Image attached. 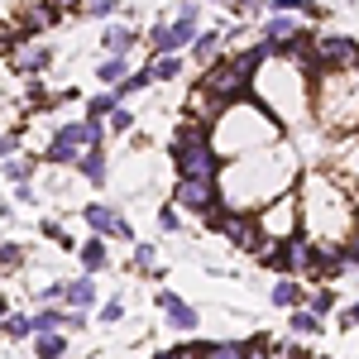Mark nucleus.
Here are the masks:
<instances>
[{
	"label": "nucleus",
	"mask_w": 359,
	"mask_h": 359,
	"mask_svg": "<svg viewBox=\"0 0 359 359\" xmlns=\"http://www.w3.org/2000/svg\"><path fill=\"white\" fill-rule=\"evenodd\" d=\"M302 302H306V292H302V287H297V283H292L287 273H283V278L273 283V306H283V311H292V306H302Z\"/></svg>",
	"instance_id": "nucleus-17"
},
{
	"label": "nucleus",
	"mask_w": 359,
	"mask_h": 359,
	"mask_svg": "<svg viewBox=\"0 0 359 359\" xmlns=\"http://www.w3.org/2000/svg\"><path fill=\"white\" fill-rule=\"evenodd\" d=\"M192 39H196V20L192 15H177V20H163V25L149 29L154 53H177V48H187Z\"/></svg>",
	"instance_id": "nucleus-5"
},
{
	"label": "nucleus",
	"mask_w": 359,
	"mask_h": 359,
	"mask_svg": "<svg viewBox=\"0 0 359 359\" xmlns=\"http://www.w3.org/2000/svg\"><path fill=\"white\" fill-rule=\"evenodd\" d=\"M154 302H158V311L168 316V326H172V331H196V326H201L196 306H187L177 292H168V287H163V292H154Z\"/></svg>",
	"instance_id": "nucleus-7"
},
{
	"label": "nucleus",
	"mask_w": 359,
	"mask_h": 359,
	"mask_svg": "<svg viewBox=\"0 0 359 359\" xmlns=\"http://www.w3.org/2000/svg\"><path fill=\"white\" fill-rule=\"evenodd\" d=\"M355 72H359V53H355Z\"/></svg>",
	"instance_id": "nucleus-44"
},
{
	"label": "nucleus",
	"mask_w": 359,
	"mask_h": 359,
	"mask_svg": "<svg viewBox=\"0 0 359 359\" xmlns=\"http://www.w3.org/2000/svg\"><path fill=\"white\" fill-rule=\"evenodd\" d=\"M77 172H82L86 182H96V187H101V182H106V172H111L106 149H101V144H96V149H82V154H77Z\"/></svg>",
	"instance_id": "nucleus-12"
},
{
	"label": "nucleus",
	"mask_w": 359,
	"mask_h": 359,
	"mask_svg": "<svg viewBox=\"0 0 359 359\" xmlns=\"http://www.w3.org/2000/svg\"><path fill=\"white\" fill-rule=\"evenodd\" d=\"M77 259H82V273H101L106 259H111V254H106V235H91V240L77 249Z\"/></svg>",
	"instance_id": "nucleus-14"
},
{
	"label": "nucleus",
	"mask_w": 359,
	"mask_h": 359,
	"mask_svg": "<svg viewBox=\"0 0 359 359\" xmlns=\"http://www.w3.org/2000/svg\"><path fill=\"white\" fill-rule=\"evenodd\" d=\"M125 72H130V62H125V53H106V62H96V77H101L106 86H115L120 77H125Z\"/></svg>",
	"instance_id": "nucleus-21"
},
{
	"label": "nucleus",
	"mask_w": 359,
	"mask_h": 359,
	"mask_svg": "<svg viewBox=\"0 0 359 359\" xmlns=\"http://www.w3.org/2000/svg\"><path fill=\"white\" fill-rule=\"evenodd\" d=\"M201 359H245V345L240 340H211V345H201Z\"/></svg>",
	"instance_id": "nucleus-22"
},
{
	"label": "nucleus",
	"mask_w": 359,
	"mask_h": 359,
	"mask_svg": "<svg viewBox=\"0 0 359 359\" xmlns=\"http://www.w3.org/2000/svg\"><path fill=\"white\" fill-rule=\"evenodd\" d=\"M269 359H306V355L297 350V345H278V350L269 345Z\"/></svg>",
	"instance_id": "nucleus-35"
},
{
	"label": "nucleus",
	"mask_w": 359,
	"mask_h": 359,
	"mask_svg": "<svg viewBox=\"0 0 359 359\" xmlns=\"http://www.w3.org/2000/svg\"><path fill=\"white\" fill-rule=\"evenodd\" d=\"M168 154H172L177 177H216V172H221V158H216L211 130H206V125H196V120H187V125L172 135Z\"/></svg>",
	"instance_id": "nucleus-1"
},
{
	"label": "nucleus",
	"mask_w": 359,
	"mask_h": 359,
	"mask_svg": "<svg viewBox=\"0 0 359 359\" xmlns=\"http://www.w3.org/2000/svg\"><path fill=\"white\" fill-rule=\"evenodd\" d=\"M292 331H297V335H316V331H321V316L306 311V306H292Z\"/></svg>",
	"instance_id": "nucleus-24"
},
{
	"label": "nucleus",
	"mask_w": 359,
	"mask_h": 359,
	"mask_svg": "<svg viewBox=\"0 0 359 359\" xmlns=\"http://www.w3.org/2000/svg\"><path fill=\"white\" fill-rule=\"evenodd\" d=\"M34 355L39 359H62L67 355V335L62 331H39L34 335Z\"/></svg>",
	"instance_id": "nucleus-16"
},
{
	"label": "nucleus",
	"mask_w": 359,
	"mask_h": 359,
	"mask_svg": "<svg viewBox=\"0 0 359 359\" xmlns=\"http://www.w3.org/2000/svg\"><path fill=\"white\" fill-rule=\"evenodd\" d=\"M101 43H106V53H130V48H135V29L130 25H106V39H101Z\"/></svg>",
	"instance_id": "nucleus-19"
},
{
	"label": "nucleus",
	"mask_w": 359,
	"mask_h": 359,
	"mask_svg": "<svg viewBox=\"0 0 359 359\" xmlns=\"http://www.w3.org/2000/svg\"><path fill=\"white\" fill-rule=\"evenodd\" d=\"M340 321H345V326H359V306H350V311H345Z\"/></svg>",
	"instance_id": "nucleus-41"
},
{
	"label": "nucleus",
	"mask_w": 359,
	"mask_h": 359,
	"mask_svg": "<svg viewBox=\"0 0 359 359\" xmlns=\"http://www.w3.org/2000/svg\"><path fill=\"white\" fill-rule=\"evenodd\" d=\"M57 20H62V10H57V5H48V0H39V5H34V10L25 15V29H20V43H25V39H34V34H43V29H53Z\"/></svg>",
	"instance_id": "nucleus-11"
},
{
	"label": "nucleus",
	"mask_w": 359,
	"mask_h": 359,
	"mask_svg": "<svg viewBox=\"0 0 359 359\" xmlns=\"http://www.w3.org/2000/svg\"><path fill=\"white\" fill-rule=\"evenodd\" d=\"M0 335H5V340H29V335H34V326H29V316L10 311V316L0 321Z\"/></svg>",
	"instance_id": "nucleus-23"
},
{
	"label": "nucleus",
	"mask_w": 359,
	"mask_h": 359,
	"mask_svg": "<svg viewBox=\"0 0 359 359\" xmlns=\"http://www.w3.org/2000/svg\"><path fill=\"white\" fill-rule=\"evenodd\" d=\"M29 172H34V158H20V154L5 158V182H29Z\"/></svg>",
	"instance_id": "nucleus-25"
},
{
	"label": "nucleus",
	"mask_w": 359,
	"mask_h": 359,
	"mask_svg": "<svg viewBox=\"0 0 359 359\" xmlns=\"http://www.w3.org/2000/svg\"><path fill=\"white\" fill-rule=\"evenodd\" d=\"M48 5H57V10H77V0H48Z\"/></svg>",
	"instance_id": "nucleus-42"
},
{
	"label": "nucleus",
	"mask_w": 359,
	"mask_h": 359,
	"mask_svg": "<svg viewBox=\"0 0 359 359\" xmlns=\"http://www.w3.org/2000/svg\"><path fill=\"white\" fill-rule=\"evenodd\" d=\"M115 106H120V101H115V91H101V96H91V101H86V115H91V120H106Z\"/></svg>",
	"instance_id": "nucleus-27"
},
{
	"label": "nucleus",
	"mask_w": 359,
	"mask_h": 359,
	"mask_svg": "<svg viewBox=\"0 0 359 359\" xmlns=\"http://www.w3.org/2000/svg\"><path fill=\"white\" fill-rule=\"evenodd\" d=\"M187 101H192V120H196V125H206V130H211V125L221 120V111L230 106V101H221V96H211V91H201V86H196V91L187 96Z\"/></svg>",
	"instance_id": "nucleus-10"
},
{
	"label": "nucleus",
	"mask_w": 359,
	"mask_h": 359,
	"mask_svg": "<svg viewBox=\"0 0 359 359\" xmlns=\"http://www.w3.org/2000/svg\"><path fill=\"white\" fill-rule=\"evenodd\" d=\"M144 72H149L154 82H172V77H182V57H177V53H154Z\"/></svg>",
	"instance_id": "nucleus-15"
},
{
	"label": "nucleus",
	"mask_w": 359,
	"mask_h": 359,
	"mask_svg": "<svg viewBox=\"0 0 359 359\" xmlns=\"http://www.w3.org/2000/svg\"><path fill=\"white\" fill-rule=\"evenodd\" d=\"M0 321H5V297H0Z\"/></svg>",
	"instance_id": "nucleus-43"
},
{
	"label": "nucleus",
	"mask_w": 359,
	"mask_h": 359,
	"mask_svg": "<svg viewBox=\"0 0 359 359\" xmlns=\"http://www.w3.org/2000/svg\"><path fill=\"white\" fill-rule=\"evenodd\" d=\"M355 154H359V135H350V144H345V158L355 163Z\"/></svg>",
	"instance_id": "nucleus-40"
},
{
	"label": "nucleus",
	"mask_w": 359,
	"mask_h": 359,
	"mask_svg": "<svg viewBox=\"0 0 359 359\" xmlns=\"http://www.w3.org/2000/svg\"><path fill=\"white\" fill-rule=\"evenodd\" d=\"M221 230L230 245L240 249V254H259L264 249V230H259V216H249V211H235V206H225V216H221Z\"/></svg>",
	"instance_id": "nucleus-4"
},
{
	"label": "nucleus",
	"mask_w": 359,
	"mask_h": 359,
	"mask_svg": "<svg viewBox=\"0 0 359 359\" xmlns=\"http://www.w3.org/2000/svg\"><path fill=\"white\" fill-rule=\"evenodd\" d=\"M96 144H106V125L86 115V120H77V125H62V130H57L53 144L43 149V158H48L53 168H67V163H77L82 149H96Z\"/></svg>",
	"instance_id": "nucleus-2"
},
{
	"label": "nucleus",
	"mask_w": 359,
	"mask_h": 359,
	"mask_svg": "<svg viewBox=\"0 0 359 359\" xmlns=\"http://www.w3.org/2000/svg\"><path fill=\"white\" fill-rule=\"evenodd\" d=\"M82 216H86V225H91L96 235H115V240H135V230H130V221H125V216H115L111 206H101V201H96V206H86Z\"/></svg>",
	"instance_id": "nucleus-8"
},
{
	"label": "nucleus",
	"mask_w": 359,
	"mask_h": 359,
	"mask_svg": "<svg viewBox=\"0 0 359 359\" xmlns=\"http://www.w3.org/2000/svg\"><path fill=\"white\" fill-rule=\"evenodd\" d=\"M158 359H201V350H196V345H177V350H168V355H158Z\"/></svg>",
	"instance_id": "nucleus-36"
},
{
	"label": "nucleus",
	"mask_w": 359,
	"mask_h": 359,
	"mask_svg": "<svg viewBox=\"0 0 359 359\" xmlns=\"http://www.w3.org/2000/svg\"><path fill=\"white\" fill-rule=\"evenodd\" d=\"M306 311H316V316H326V311H335V292L331 287H321V292H306Z\"/></svg>",
	"instance_id": "nucleus-28"
},
{
	"label": "nucleus",
	"mask_w": 359,
	"mask_h": 359,
	"mask_svg": "<svg viewBox=\"0 0 359 359\" xmlns=\"http://www.w3.org/2000/svg\"><path fill=\"white\" fill-rule=\"evenodd\" d=\"M53 67V48H25V53H15V72H29V77H39V72H48Z\"/></svg>",
	"instance_id": "nucleus-13"
},
{
	"label": "nucleus",
	"mask_w": 359,
	"mask_h": 359,
	"mask_svg": "<svg viewBox=\"0 0 359 359\" xmlns=\"http://www.w3.org/2000/svg\"><path fill=\"white\" fill-rule=\"evenodd\" d=\"M96 283H91V273H82V278H72V283H62V302L72 306V311H91L96 306Z\"/></svg>",
	"instance_id": "nucleus-9"
},
{
	"label": "nucleus",
	"mask_w": 359,
	"mask_h": 359,
	"mask_svg": "<svg viewBox=\"0 0 359 359\" xmlns=\"http://www.w3.org/2000/svg\"><path fill=\"white\" fill-rule=\"evenodd\" d=\"M39 302H62V283H48V287H43V292H39Z\"/></svg>",
	"instance_id": "nucleus-38"
},
{
	"label": "nucleus",
	"mask_w": 359,
	"mask_h": 359,
	"mask_svg": "<svg viewBox=\"0 0 359 359\" xmlns=\"http://www.w3.org/2000/svg\"><path fill=\"white\" fill-rule=\"evenodd\" d=\"M106 130H111V135H130V130H135V115L125 111V106H115V111H111V125H106Z\"/></svg>",
	"instance_id": "nucleus-31"
},
{
	"label": "nucleus",
	"mask_w": 359,
	"mask_h": 359,
	"mask_svg": "<svg viewBox=\"0 0 359 359\" xmlns=\"http://www.w3.org/2000/svg\"><path fill=\"white\" fill-rule=\"evenodd\" d=\"M245 359H269V340H249V345H245Z\"/></svg>",
	"instance_id": "nucleus-37"
},
{
	"label": "nucleus",
	"mask_w": 359,
	"mask_h": 359,
	"mask_svg": "<svg viewBox=\"0 0 359 359\" xmlns=\"http://www.w3.org/2000/svg\"><path fill=\"white\" fill-rule=\"evenodd\" d=\"M77 15H86V20H111L115 0H77Z\"/></svg>",
	"instance_id": "nucleus-26"
},
{
	"label": "nucleus",
	"mask_w": 359,
	"mask_h": 359,
	"mask_svg": "<svg viewBox=\"0 0 359 359\" xmlns=\"http://www.w3.org/2000/svg\"><path fill=\"white\" fill-rule=\"evenodd\" d=\"M177 225H182L177 206H163V211H158V230H177Z\"/></svg>",
	"instance_id": "nucleus-34"
},
{
	"label": "nucleus",
	"mask_w": 359,
	"mask_h": 359,
	"mask_svg": "<svg viewBox=\"0 0 359 359\" xmlns=\"http://www.w3.org/2000/svg\"><path fill=\"white\" fill-rule=\"evenodd\" d=\"M355 53L359 43L350 34H321V39H311L306 72H345V67H355Z\"/></svg>",
	"instance_id": "nucleus-3"
},
{
	"label": "nucleus",
	"mask_w": 359,
	"mask_h": 359,
	"mask_svg": "<svg viewBox=\"0 0 359 359\" xmlns=\"http://www.w3.org/2000/svg\"><path fill=\"white\" fill-rule=\"evenodd\" d=\"M135 269L139 273H154V269H158V249L154 245H135Z\"/></svg>",
	"instance_id": "nucleus-29"
},
{
	"label": "nucleus",
	"mask_w": 359,
	"mask_h": 359,
	"mask_svg": "<svg viewBox=\"0 0 359 359\" xmlns=\"http://www.w3.org/2000/svg\"><path fill=\"white\" fill-rule=\"evenodd\" d=\"M340 264H345V269H359V225L350 230V240L340 245Z\"/></svg>",
	"instance_id": "nucleus-30"
},
{
	"label": "nucleus",
	"mask_w": 359,
	"mask_h": 359,
	"mask_svg": "<svg viewBox=\"0 0 359 359\" xmlns=\"http://www.w3.org/2000/svg\"><path fill=\"white\" fill-rule=\"evenodd\" d=\"M187 48H192L196 62H216V53H221V34H216V29H206V34H196Z\"/></svg>",
	"instance_id": "nucleus-18"
},
{
	"label": "nucleus",
	"mask_w": 359,
	"mask_h": 359,
	"mask_svg": "<svg viewBox=\"0 0 359 359\" xmlns=\"http://www.w3.org/2000/svg\"><path fill=\"white\" fill-rule=\"evenodd\" d=\"M10 154H20V139H15V135H0V158H10Z\"/></svg>",
	"instance_id": "nucleus-39"
},
{
	"label": "nucleus",
	"mask_w": 359,
	"mask_h": 359,
	"mask_svg": "<svg viewBox=\"0 0 359 359\" xmlns=\"http://www.w3.org/2000/svg\"><path fill=\"white\" fill-rule=\"evenodd\" d=\"M221 201V192H216V177H177V211H211Z\"/></svg>",
	"instance_id": "nucleus-6"
},
{
	"label": "nucleus",
	"mask_w": 359,
	"mask_h": 359,
	"mask_svg": "<svg viewBox=\"0 0 359 359\" xmlns=\"http://www.w3.org/2000/svg\"><path fill=\"white\" fill-rule=\"evenodd\" d=\"M25 264V249L10 245V240H0V269H20Z\"/></svg>",
	"instance_id": "nucleus-32"
},
{
	"label": "nucleus",
	"mask_w": 359,
	"mask_h": 359,
	"mask_svg": "<svg viewBox=\"0 0 359 359\" xmlns=\"http://www.w3.org/2000/svg\"><path fill=\"white\" fill-rule=\"evenodd\" d=\"M62 321H67V311H57L53 302H43V311H34V316H29L34 335H39V331H62Z\"/></svg>",
	"instance_id": "nucleus-20"
},
{
	"label": "nucleus",
	"mask_w": 359,
	"mask_h": 359,
	"mask_svg": "<svg viewBox=\"0 0 359 359\" xmlns=\"http://www.w3.org/2000/svg\"><path fill=\"white\" fill-rule=\"evenodd\" d=\"M120 316H125V297H111V302L101 306V321H106V326H115Z\"/></svg>",
	"instance_id": "nucleus-33"
}]
</instances>
